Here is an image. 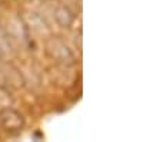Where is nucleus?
I'll return each mask as SVG.
<instances>
[{
	"instance_id": "obj_1",
	"label": "nucleus",
	"mask_w": 160,
	"mask_h": 142,
	"mask_svg": "<svg viewBox=\"0 0 160 142\" xmlns=\"http://www.w3.org/2000/svg\"><path fill=\"white\" fill-rule=\"evenodd\" d=\"M0 122L6 131H17L23 126L22 115L13 109H4L0 112Z\"/></svg>"
}]
</instances>
